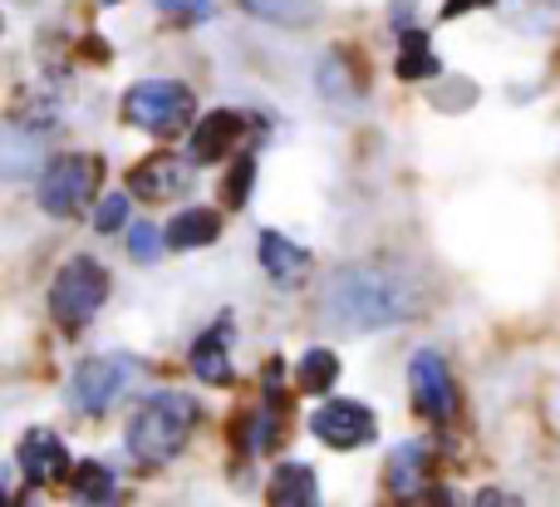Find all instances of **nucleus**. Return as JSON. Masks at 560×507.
Here are the masks:
<instances>
[{
    "label": "nucleus",
    "instance_id": "obj_1",
    "mask_svg": "<svg viewBox=\"0 0 560 507\" xmlns=\"http://www.w3.org/2000/svg\"><path fill=\"white\" fill-rule=\"evenodd\" d=\"M418 291L394 266H339L325 281V315L345 331H388L413 321Z\"/></svg>",
    "mask_w": 560,
    "mask_h": 507
},
{
    "label": "nucleus",
    "instance_id": "obj_2",
    "mask_svg": "<svg viewBox=\"0 0 560 507\" xmlns=\"http://www.w3.org/2000/svg\"><path fill=\"white\" fill-rule=\"evenodd\" d=\"M197 404L177 390H163L153 400H143V410L128 419V453L138 463H167L183 453V443L192 439Z\"/></svg>",
    "mask_w": 560,
    "mask_h": 507
},
{
    "label": "nucleus",
    "instance_id": "obj_3",
    "mask_svg": "<svg viewBox=\"0 0 560 507\" xmlns=\"http://www.w3.org/2000/svg\"><path fill=\"white\" fill-rule=\"evenodd\" d=\"M124 118L153 138H173L192 118V89L177 79H138L124 94Z\"/></svg>",
    "mask_w": 560,
    "mask_h": 507
},
{
    "label": "nucleus",
    "instance_id": "obj_4",
    "mask_svg": "<svg viewBox=\"0 0 560 507\" xmlns=\"http://www.w3.org/2000/svg\"><path fill=\"white\" fill-rule=\"evenodd\" d=\"M104 301H108V272L94 256H74V262L55 276V286H49V315H55L59 325H69V331L94 321Z\"/></svg>",
    "mask_w": 560,
    "mask_h": 507
},
{
    "label": "nucleus",
    "instance_id": "obj_5",
    "mask_svg": "<svg viewBox=\"0 0 560 507\" xmlns=\"http://www.w3.org/2000/svg\"><path fill=\"white\" fill-rule=\"evenodd\" d=\"M128 384H133V365L118 360V355H94V360H84L74 370V380H69V400H74L84 414H104Z\"/></svg>",
    "mask_w": 560,
    "mask_h": 507
},
{
    "label": "nucleus",
    "instance_id": "obj_6",
    "mask_svg": "<svg viewBox=\"0 0 560 507\" xmlns=\"http://www.w3.org/2000/svg\"><path fill=\"white\" fill-rule=\"evenodd\" d=\"M89 193H94V163L89 158H55V163L39 173V207H45L49 217H69L79 212V207L89 203Z\"/></svg>",
    "mask_w": 560,
    "mask_h": 507
},
{
    "label": "nucleus",
    "instance_id": "obj_7",
    "mask_svg": "<svg viewBox=\"0 0 560 507\" xmlns=\"http://www.w3.org/2000/svg\"><path fill=\"white\" fill-rule=\"evenodd\" d=\"M408 390H413V404L423 419H453V375H447V360L438 350H418L413 360H408Z\"/></svg>",
    "mask_w": 560,
    "mask_h": 507
},
{
    "label": "nucleus",
    "instance_id": "obj_8",
    "mask_svg": "<svg viewBox=\"0 0 560 507\" xmlns=\"http://www.w3.org/2000/svg\"><path fill=\"white\" fill-rule=\"evenodd\" d=\"M374 410L359 400H329L325 410H315V419H310V434H315L319 443H329V449H359V443L374 439Z\"/></svg>",
    "mask_w": 560,
    "mask_h": 507
},
{
    "label": "nucleus",
    "instance_id": "obj_9",
    "mask_svg": "<svg viewBox=\"0 0 560 507\" xmlns=\"http://www.w3.org/2000/svg\"><path fill=\"white\" fill-rule=\"evenodd\" d=\"M15 469L25 473L35 488H49L55 479H65L69 473V449L59 443V434L30 429L25 439H20V449H15Z\"/></svg>",
    "mask_w": 560,
    "mask_h": 507
},
{
    "label": "nucleus",
    "instance_id": "obj_10",
    "mask_svg": "<svg viewBox=\"0 0 560 507\" xmlns=\"http://www.w3.org/2000/svg\"><path fill=\"white\" fill-rule=\"evenodd\" d=\"M236 138H242V114H236V108H212L207 118H197L192 143H187V158H192L197 168L217 163V158H222Z\"/></svg>",
    "mask_w": 560,
    "mask_h": 507
},
{
    "label": "nucleus",
    "instance_id": "obj_11",
    "mask_svg": "<svg viewBox=\"0 0 560 507\" xmlns=\"http://www.w3.org/2000/svg\"><path fill=\"white\" fill-rule=\"evenodd\" d=\"M192 163V158H187ZM187 163H177V158H167V153H158V158H148L143 168H138L128 183H133V197H148V203H167V197H183L187 193Z\"/></svg>",
    "mask_w": 560,
    "mask_h": 507
},
{
    "label": "nucleus",
    "instance_id": "obj_12",
    "mask_svg": "<svg viewBox=\"0 0 560 507\" xmlns=\"http://www.w3.org/2000/svg\"><path fill=\"white\" fill-rule=\"evenodd\" d=\"M271 503L276 507H315L319 503V479L310 463L290 459V463H276L271 473Z\"/></svg>",
    "mask_w": 560,
    "mask_h": 507
},
{
    "label": "nucleus",
    "instance_id": "obj_13",
    "mask_svg": "<svg viewBox=\"0 0 560 507\" xmlns=\"http://www.w3.org/2000/svg\"><path fill=\"white\" fill-rule=\"evenodd\" d=\"M217 232H222V222H217L212 207H187V212H177L173 222H167V246H177V252H192V246H207L217 242Z\"/></svg>",
    "mask_w": 560,
    "mask_h": 507
},
{
    "label": "nucleus",
    "instance_id": "obj_14",
    "mask_svg": "<svg viewBox=\"0 0 560 507\" xmlns=\"http://www.w3.org/2000/svg\"><path fill=\"white\" fill-rule=\"evenodd\" d=\"M423 473H428V449L423 443H398L394 459H388V488L398 493V498H418L423 493Z\"/></svg>",
    "mask_w": 560,
    "mask_h": 507
},
{
    "label": "nucleus",
    "instance_id": "obj_15",
    "mask_svg": "<svg viewBox=\"0 0 560 507\" xmlns=\"http://www.w3.org/2000/svg\"><path fill=\"white\" fill-rule=\"evenodd\" d=\"M261 266L276 276V281H300V276H305V266H310V252H305V246H295L290 237L266 232L261 237Z\"/></svg>",
    "mask_w": 560,
    "mask_h": 507
},
{
    "label": "nucleus",
    "instance_id": "obj_16",
    "mask_svg": "<svg viewBox=\"0 0 560 507\" xmlns=\"http://www.w3.org/2000/svg\"><path fill=\"white\" fill-rule=\"evenodd\" d=\"M398 74L404 79H433L438 74V55L428 45V30L408 25L398 30Z\"/></svg>",
    "mask_w": 560,
    "mask_h": 507
},
{
    "label": "nucleus",
    "instance_id": "obj_17",
    "mask_svg": "<svg viewBox=\"0 0 560 507\" xmlns=\"http://www.w3.org/2000/svg\"><path fill=\"white\" fill-rule=\"evenodd\" d=\"M192 370L197 380L207 384H232V360H226V341H222V325L217 331H202L192 345Z\"/></svg>",
    "mask_w": 560,
    "mask_h": 507
},
{
    "label": "nucleus",
    "instance_id": "obj_18",
    "mask_svg": "<svg viewBox=\"0 0 560 507\" xmlns=\"http://www.w3.org/2000/svg\"><path fill=\"white\" fill-rule=\"evenodd\" d=\"M335 380H339V360H335V350H305L300 355V370H295V384L305 394H329L335 390Z\"/></svg>",
    "mask_w": 560,
    "mask_h": 507
},
{
    "label": "nucleus",
    "instance_id": "obj_19",
    "mask_svg": "<svg viewBox=\"0 0 560 507\" xmlns=\"http://www.w3.org/2000/svg\"><path fill=\"white\" fill-rule=\"evenodd\" d=\"M74 498L79 503H118V479L108 463L98 459H84L74 473Z\"/></svg>",
    "mask_w": 560,
    "mask_h": 507
},
{
    "label": "nucleus",
    "instance_id": "obj_20",
    "mask_svg": "<svg viewBox=\"0 0 560 507\" xmlns=\"http://www.w3.org/2000/svg\"><path fill=\"white\" fill-rule=\"evenodd\" d=\"M30 153H39V134L30 138L20 124L5 128V158H0V168H5V177H30L35 173V163H30Z\"/></svg>",
    "mask_w": 560,
    "mask_h": 507
},
{
    "label": "nucleus",
    "instance_id": "obj_21",
    "mask_svg": "<svg viewBox=\"0 0 560 507\" xmlns=\"http://www.w3.org/2000/svg\"><path fill=\"white\" fill-rule=\"evenodd\" d=\"M315 84H319V94H325L335 108H349V104H354V89L345 84V65H339L335 55H329L325 65L315 69Z\"/></svg>",
    "mask_w": 560,
    "mask_h": 507
},
{
    "label": "nucleus",
    "instance_id": "obj_22",
    "mask_svg": "<svg viewBox=\"0 0 560 507\" xmlns=\"http://www.w3.org/2000/svg\"><path fill=\"white\" fill-rule=\"evenodd\" d=\"M512 15L522 30H551L560 25V0H512Z\"/></svg>",
    "mask_w": 560,
    "mask_h": 507
},
{
    "label": "nucleus",
    "instance_id": "obj_23",
    "mask_svg": "<svg viewBox=\"0 0 560 507\" xmlns=\"http://www.w3.org/2000/svg\"><path fill=\"white\" fill-rule=\"evenodd\" d=\"M167 246V237H158V227H148V222H138V227H128V252H133V262H158V252Z\"/></svg>",
    "mask_w": 560,
    "mask_h": 507
},
{
    "label": "nucleus",
    "instance_id": "obj_24",
    "mask_svg": "<svg viewBox=\"0 0 560 507\" xmlns=\"http://www.w3.org/2000/svg\"><path fill=\"white\" fill-rule=\"evenodd\" d=\"M124 222H128V193H108L94 212V227L98 232H118Z\"/></svg>",
    "mask_w": 560,
    "mask_h": 507
},
{
    "label": "nucleus",
    "instance_id": "obj_25",
    "mask_svg": "<svg viewBox=\"0 0 560 507\" xmlns=\"http://www.w3.org/2000/svg\"><path fill=\"white\" fill-rule=\"evenodd\" d=\"M252 177H256V158H242V163L232 168V177H226V197H232L236 207L252 197Z\"/></svg>",
    "mask_w": 560,
    "mask_h": 507
},
{
    "label": "nucleus",
    "instance_id": "obj_26",
    "mask_svg": "<svg viewBox=\"0 0 560 507\" xmlns=\"http://www.w3.org/2000/svg\"><path fill=\"white\" fill-rule=\"evenodd\" d=\"M158 10H167V15H177V20H202V15H212V0H153Z\"/></svg>",
    "mask_w": 560,
    "mask_h": 507
},
{
    "label": "nucleus",
    "instance_id": "obj_27",
    "mask_svg": "<svg viewBox=\"0 0 560 507\" xmlns=\"http://www.w3.org/2000/svg\"><path fill=\"white\" fill-rule=\"evenodd\" d=\"M482 5H497V0H447L443 15L453 20V15H463V10H482Z\"/></svg>",
    "mask_w": 560,
    "mask_h": 507
},
{
    "label": "nucleus",
    "instance_id": "obj_28",
    "mask_svg": "<svg viewBox=\"0 0 560 507\" xmlns=\"http://www.w3.org/2000/svg\"><path fill=\"white\" fill-rule=\"evenodd\" d=\"M472 503H482V507H502V503H516V498H506V493L487 488V493H482V498H472Z\"/></svg>",
    "mask_w": 560,
    "mask_h": 507
},
{
    "label": "nucleus",
    "instance_id": "obj_29",
    "mask_svg": "<svg viewBox=\"0 0 560 507\" xmlns=\"http://www.w3.org/2000/svg\"><path fill=\"white\" fill-rule=\"evenodd\" d=\"M104 5H114V0H104Z\"/></svg>",
    "mask_w": 560,
    "mask_h": 507
}]
</instances>
